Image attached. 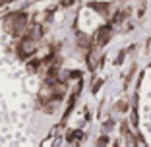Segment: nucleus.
I'll return each mask as SVG.
<instances>
[{
	"instance_id": "1",
	"label": "nucleus",
	"mask_w": 151,
	"mask_h": 147,
	"mask_svg": "<svg viewBox=\"0 0 151 147\" xmlns=\"http://www.w3.org/2000/svg\"><path fill=\"white\" fill-rule=\"evenodd\" d=\"M22 45H23V47H22L23 54H27V52L31 54V52H35V49H37V47H35V39H25Z\"/></svg>"
},
{
	"instance_id": "2",
	"label": "nucleus",
	"mask_w": 151,
	"mask_h": 147,
	"mask_svg": "<svg viewBox=\"0 0 151 147\" xmlns=\"http://www.w3.org/2000/svg\"><path fill=\"white\" fill-rule=\"evenodd\" d=\"M23 23H25V16H23V14H19V16H18V22H16V25H14V31L23 29Z\"/></svg>"
}]
</instances>
